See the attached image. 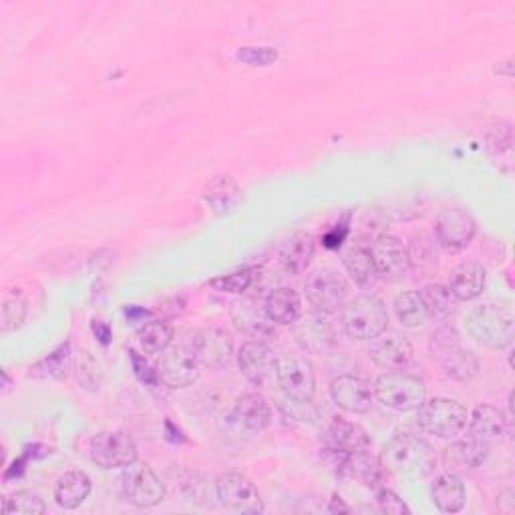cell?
I'll return each mask as SVG.
<instances>
[{"label":"cell","instance_id":"obj_1","mask_svg":"<svg viewBox=\"0 0 515 515\" xmlns=\"http://www.w3.org/2000/svg\"><path fill=\"white\" fill-rule=\"evenodd\" d=\"M385 471L401 479H427L437 469V455L433 447L419 435L399 433L395 435L381 453Z\"/></svg>","mask_w":515,"mask_h":515},{"label":"cell","instance_id":"obj_2","mask_svg":"<svg viewBox=\"0 0 515 515\" xmlns=\"http://www.w3.org/2000/svg\"><path fill=\"white\" fill-rule=\"evenodd\" d=\"M340 326L353 340H375L389 328L387 306L375 294H359L340 308Z\"/></svg>","mask_w":515,"mask_h":515},{"label":"cell","instance_id":"obj_3","mask_svg":"<svg viewBox=\"0 0 515 515\" xmlns=\"http://www.w3.org/2000/svg\"><path fill=\"white\" fill-rule=\"evenodd\" d=\"M465 328L477 345L485 349L503 351L513 345L515 320L513 314L501 306H475L465 318Z\"/></svg>","mask_w":515,"mask_h":515},{"label":"cell","instance_id":"obj_4","mask_svg":"<svg viewBox=\"0 0 515 515\" xmlns=\"http://www.w3.org/2000/svg\"><path fill=\"white\" fill-rule=\"evenodd\" d=\"M373 389H375V399L383 407H387L395 413L417 411L427 399L425 383L419 377L409 375L405 371L383 373L373 383Z\"/></svg>","mask_w":515,"mask_h":515},{"label":"cell","instance_id":"obj_5","mask_svg":"<svg viewBox=\"0 0 515 515\" xmlns=\"http://www.w3.org/2000/svg\"><path fill=\"white\" fill-rule=\"evenodd\" d=\"M469 411L455 399L433 397L417 409V425L439 439H451L465 431Z\"/></svg>","mask_w":515,"mask_h":515},{"label":"cell","instance_id":"obj_6","mask_svg":"<svg viewBox=\"0 0 515 515\" xmlns=\"http://www.w3.org/2000/svg\"><path fill=\"white\" fill-rule=\"evenodd\" d=\"M304 294L312 310L334 314L345 306L349 298V282L332 268H318L308 274L304 282Z\"/></svg>","mask_w":515,"mask_h":515},{"label":"cell","instance_id":"obj_7","mask_svg":"<svg viewBox=\"0 0 515 515\" xmlns=\"http://www.w3.org/2000/svg\"><path fill=\"white\" fill-rule=\"evenodd\" d=\"M121 491H123V497L139 509H151L159 505L167 493L157 473L139 459L123 467Z\"/></svg>","mask_w":515,"mask_h":515},{"label":"cell","instance_id":"obj_8","mask_svg":"<svg viewBox=\"0 0 515 515\" xmlns=\"http://www.w3.org/2000/svg\"><path fill=\"white\" fill-rule=\"evenodd\" d=\"M216 497L224 509L234 513L258 515L266 511L264 499L254 481L238 471H230L218 477Z\"/></svg>","mask_w":515,"mask_h":515},{"label":"cell","instance_id":"obj_9","mask_svg":"<svg viewBox=\"0 0 515 515\" xmlns=\"http://www.w3.org/2000/svg\"><path fill=\"white\" fill-rule=\"evenodd\" d=\"M188 347L196 355L200 367L210 371H220L228 367L236 357L234 338L226 330L216 326L196 330L188 340Z\"/></svg>","mask_w":515,"mask_h":515},{"label":"cell","instance_id":"obj_10","mask_svg":"<svg viewBox=\"0 0 515 515\" xmlns=\"http://www.w3.org/2000/svg\"><path fill=\"white\" fill-rule=\"evenodd\" d=\"M89 457L101 469H123L139 459V451L129 433L103 431L91 439Z\"/></svg>","mask_w":515,"mask_h":515},{"label":"cell","instance_id":"obj_11","mask_svg":"<svg viewBox=\"0 0 515 515\" xmlns=\"http://www.w3.org/2000/svg\"><path fill=\"white\" fill-rule=\"evenodd\" d=\"M200 363L188 345H174L161 353L157 365L159 383L169 389H188L200 379Z\"/></svg>","mask_w":515,"mask_h":515},{"label":"cell","instance_id":"obj_12","mask_svg":"<svg viewBox=\"0 0 515 515\" xmlns=\"http://www.w3.org/2000/svg\"><path fill=\"white\" fill-rule=\"evenodd\" d=\"M328 391L332 403L351 415H365L375 405L373 383L359 375H338L332 379Z\"/></svg>","mask_w":515,"mask_h":515},{"label":"cell","instance_id":"obj_13","mask_svg":"<svg viewBox=\"0 0 515 515\" xmlns=\"http://www.w3.org/2000/svg\"><path fill=\"white\" fill-rule=\"evenodd\" d=\"M238 367L242 375L254 385V387H266L278 371V357L272 351L270 345L264 340H246L244 345L236 353Z\"/></svg>","mask_w":515,"mask_h":515},{"label":"cell","instance_id":"obj_14","mask_svg":"<svg viewBox=\"0 0 515 515\" xmlns=\"http://www.w3.org/2000/svg\"><path fill=\"white\" fill-rule=\"evenodd\" d=\"M332 314L312 310L302 314L294 324V336L302 351L306 353H326L336 345V328L330 320Z\"/></svg>","mask_w":515,"mask_h":515},{"label":"cell","instance_id":"obj_15","mask_svg":"<svg viewBox=\"0 0 515 515\" xmlns=\"http://www.w3.org/2000/svg\"><path fill=\"white\" fill-rule=\"evenodd\" d=\"M475 234L477 222L463 208H447L435 220V238L449 252L465 250L473 242Z\"/></svg>","mask_w":515,"mask_h":515},{"label":"cell","instance_id":"obj_16","mask_svg":"<svg viewBox=\"0 0 515 515\" xmlns=\"http://www.w3.org/2000/svg\"><path fill=\"white\" fill-rule=\"evenodd\" d=\"M373 445L369 433L345 417H332L324 431V447L336 459L361 451H369Z\"/></svg>","mask_w":515,"mask_h":515},{"label":"cell","instance_id":"obj_17","mask_svg":"<svg viewBox=\"0 0 515 515\" xmlns=\"http://www.w3.org/2000/svg\"><path fill=\"white\" fill-rule=\"evenodd\" d=\"M276 383L284 397L312 401L316 393V373L306 357H290L278 363Z\"/></svg>","mask_w":515,"mask_h":515},{"label":"cell","instance_id":"obj_18","mask_svg":"<svg viewBox=\"0 0 515 515\" xmlns=\"http://www.w3.org/2000/svg\"><path fill=\"white\" fill-rule=\"evenodd\" d=\"M371 256L379 278L395 282L405 278L411 272L409 250L399 236L381 234L379 238H375L371 246Z\"/></svg>","mask_w":515,"mask_h":515},{"label":"cell","instance_id":"obj_19","mask_svg":"<svg viewBox=\"0 0 515 515\" xmlns=\"http://www.w3.org/2000/svg\"><path fill=\"white\" fill-rule=\"evenodd\" d=\"M371 361L383 371H405L415 357L411 342L401 334H381L369 349Z\"/></svg>","mask_w":515,"mask_h":515},{"label":"cell","instance_id":"obj_20","mask_svg":"<svg viewBox=\"0 0 515 515\" xmlns=\"http://www.w3.org/2000/svg\"><path fill=\"white\" fill-rule=\"evenodd\" d=\"M336 467L342 477H349L367 489L383 487L385 467L381 463V457L373 455L371 449L353 453V455H345V457H336Z\"/></svg>","mask_w":515,"mask_h":515},{"label":"cell","instance_id":"obj_21","mask_svg":"<svg viewBox=\"0 0 515 515\" xmlns=\"http://www.w3.org/2000/svg\"><path fill=\"white\" fill-rule=\"evenodd\" d=\"M230 318L242 334L254 340H266L276 334V324L270 320L264 304L256 300L248 298L234 302L230 308Z\"/></svg>","mask_w":515,"mask_h":515},{"label":"cell","instance_id":"obj_22","mask_svg":"<svg viewBox=\"0 0 515 515\" xmlns=\"http://www.w3.org/2000/svg\"><path fill=\"white\" fill-rule=\"evenodd\" d=\"M507 425H509V419L501 409L481 403L469 413V421L465 429L469 437H475L487 445H493L499 439H503V435L507 433Z\"/></svg>","mask_w":515,"mask_h":515},{"label":"cell","instance_id":"obj_23","mask_svg":"<svg viewBox=\"0 0 515 515\" xmlns=\"http://www.w3.org/2000/svg\"><path fill=\"white\" fill-rule=\"evenodd\" d=\"M232 419L248 433H262L272 423V407L260 393H244L234 403Z\"/></svg>","mask_w":515,"mask_h":515},{"label":"cell","instance_id":"obj_24","mask_svg":"<svg viewBox=\"0 0 515 515\" xmlns=\"http://www.w3.org/2000/svg\"><path fill=\"white\" fill-rule=\"evenodd\" d=\"M204 204L216 216H232L244 202L242 188L230 176H216L202 192Z\"/></svg>","mask_w":515,"mask_h":515},{"label":"cell","instance_id":"obj_25","mask_svg":"<svg viewBox=\"0 0 515 515\" xmlns=\"http://www.w3.org/2000/svg\"><path fill=\"white\" fill-rule=\"evenodd\" d=\"M485 282H487V274H485V268L481 264L461 262L451 270L447 288L451 290L455 300L471 302V300H475L483 294Z\"/></svg>","mask_w":515,"mask_h":515},{"label":"cell","instance_id":"obj_26","mask_svg":"<svg viewBox=\"0 0 515 515\" xmlns=\"http://www.w3.org/2000/svg\"><path fill=\"white\" fill-rule=\"evenodd\" d=\"M314 254H316V242L312 234L304 230H298L288 240H284L278 252L284 270L290 274L306 272L314 260Z\"/></svg>","mask_w":515,"mask_h":515},{"label":"cell","instance_id":"obj_27","mask_svg":"<svg viewBox=\"0 0 515 515\" xmlns=\"http://www.w3.org/2000/svg\"><path fill=\"white\" fill-rule=\"evenodd\" d=\"M91 491H93L91 477L81 469H71L59 477L53 495L61 509L73 511L87 501Z\"/></svg>","mask_w":515,"mask_h":515},{"label":"cell","instance_id":"obj_28","mask_svg":"<svg viewBox=\"0 0 515 515\" xmlns=\"http://www.w3.org/2000/svg\"><path fill=\"white\" fill-rule=\"evenodd\" d=\"M489 449L491 445L467 435L445 447L443 461L449 469H475L487 461Z\"/></svg>","mask_w":515,"mask_h":515},{"label":"cell","instance_id":"obj_29","mask_svg":"<svg viewBox=\"0 0 515 515\" xmlns=\"http://www.w3.org/2000/svg\"><path fill=\"white\" fill-rule=\"evenodd\" d=\"M431 499L441 513H459L467 501V489L459 475L447 471L431 485Z\"/></svg>","mask_w":515,"mask_h":515},{"label":"cell","instance_id":"obj_30","mask_svg":"<svg viewBox=\"0 0 515 515\" xmlns=\"http://www.w3.org/2000/svg\"><path fill=\"white\" fill-rule=\"evenodd\" d=\"M264 308L276 326H292L302 316V300L298 292L288 286L274 288L266 296Z\"/></svg>","mask_w":515,"mask_h":515},{"label":"cell","instance_id":"obj_31","mask_svg":"<svg viewBox=\"0 0 515 515\" xmlns=\"http://www.w3.org/2000/svg\"><path fill=\"white\" fill-rule=\"evenodd\" d=\"M437 357H439V363H441L445 375L453 381L467 383L479 375V369H481L479 359L475 357V353L463 349L461 342H457V345L439 353Z\"/></svg>","mask_w":515,"mask_h":515},{"label":"cell","instance_id":"obj_32","mask_svg":"<svg viewBox=\"0 0 515 515\" xmlns=\"http://www.w3.org/2000/svg\"><path fill=\"white\" fill-rule=\"evenodd\" d=\"M139 345L147 355H161L171 347L174 340V326L165 318H151L137 330Z\"/></svg>","mask_w":515,"mask_h":515},{"label":"cell","instance_id":"obj_33","mask_svg":"<svg viewBox=\"0 0 515 515\" xmlns=\"http://www.w3.org/2000/svg\"><path fill=\"white\" fill-rule=\"evenodd\" d=\"M342 266H345L347 274L359 286H371L379 278L371 256V248L367 246H353L349 252H345V256H342Z\"/></svg>","mask_w":515,"mask_h":515},{"label":"cell","instance_id":"obj_34","mask_svg":"<svg viewBox=\"0 0 515 515\" xmlns=\"http://www.w3.org/2000/svg\"><path fill=\"white\" fill-rule=\"evenodd\" d=\"M395 314L399 318V322L405 326V328H419L427 322L429 314L425 310V304L419 296V292H403L395 298Z\"/></svg>","mask_w":515,"mask_h":515},{"label":"cell","instance_id":"obj_35","mask_svg":"<svg viewBox=\"0 0 515 515\" xmlns=\"http://www.w3.org/2000/svg\"><path fill=\"white\" fill-rule=\"evenodd\" d=\"M429 318H447L455 308V296L443 284H427L419 292Z\"/></svg>","mask_w":515,"mask_h":515},{"label":"cell","instance_id":"obj_36","mask_svg":"<svg viewBox=\"0 0 515 515\" xmlns=\"http://www.w3.org/2000/svg\"><path fill=\"white\" fill-rule=\"evenodd\" d=\"M73 365V353H71V342H63L59 349H55L49 357H45L33 373L37 377H49V379H65Z\"/></svg>","mask_w":515,"mask_h":515},{"label":"cell","instance_id":"obj_37","mask_svg":"<svg viewBox=\"0 0 515 515\" xmlns=\"http://www.w3.org/2000/svg\"><path fill=\"white\" fill-rule=\"evenodd\" d=\"M29 314V304L21 292H13L5 298L3 310H0V330L5 334L19 330Z\"/></svg>","mask_w":515,"mask_h":515},{"label":"cell","instance_id":"obj_38","mask_svg":"<svg viewBox=\"0 0 515 515\" xmlns=\"http://www.w3.org/2000/svg\"><path fill=\"white\" fill-rule=\"evenodd\" d=\"M47 511V505L43 501V497L35 491L29 489H21L15 491L13 495H9L3 501V513L7 515H43Z\"/></svg>","mask_w":515,"mask_h":515},{"label":"cell","instance_id":"obj_39","mask_svg":"<svg viewBox=\"0 0 515 515\" xmlns=\"http://www.w3.org/2000/svg\"><path fill=\"white\" fill-rule=\"evenodd\" d=\"M256 280V270L254 268H242L232 274H224L218 278L210 280V286L218 292H228V294H244Z\"/></svg>","mask_w":515,"mask_h":515},{"label":"cell","instance_id":"obj_40","mask_svg":"<svg viewBox=\"0 0 515 515\" xmlns=\"http://www.w3.org/2000/svg\"><path fill=\"white\" fill-rule=\"evenodd\" d=\"M77 379L83 389L87 391H99L103 383V367L101 363L87 351L81 353L77 363Z\"/></svg>","mask_w":515,"mask_h":515},{"label":"cell","instance_id":"obj_41","mask_svg":"<svg viewBox=\"0 0 515 515\" xmlns=\"http://www.w3.org/2000/svg\"><path fill=\"white\" fill-rule=\"evenodd\" d=\"M278 409L286 417H290V419H294L298 423H316V419H318V409L314 407L312 401L288 399V397L282 395V399L278 401Z\"/></svg>","mask_w":515,"mask_h":515},{"label":"cell","instance_id":"obj_42","mask_svg":"<svg viewBox=\"0 0 515 515\" xmlns=\"http://www.w3.org/2000/svg\"><path fill=\"white\" fill-rule=\"evenodd\" d=\"M236 57L252 67H268L278 59V51L272 47H242Z\"/></svg>","mask_w":515,"mask_h":515},{"label":"cell","instance_id":"obj_43","mask_svg":"<svg viewBox=\"0 0 515 515\" xmlns=\"http://www.w3.org/2000/svg\"><path fill=\"white\" fill-rule=\"evenodd\" d=\"M407 250H409L411 270H419L421 276H425V272H429L437 264V256L431 250H427L425 242L421 240H415Z\"/></svg>","mask_w":515,"mask_h":515},{"label":"cell","instance_id":"obj_44","mask_svg":"<svg viewBox=\"0 0 515 515\" xmlns=\"http://www.w3.org/2000/svg\"><path fill=\"white\" fill-rule=\"evenodd\" d=\"M377 505L383 513H389V515H409L411 513L409 505L395 491H391L387 487L377 489Z\"/></svg>","mask_w":515,"mask_h":515},{"label":"cell","instance_id":"obj_45","mask_svg":"<svg viewBox=\"0 0 515 515\" xmlns=\"http://www.w3.org/2000/svg\"><path fill=\"white\" fill-rule=\"evenodd\" d=\"M129 361H131V367H133V373L135 377L147 385V387H157L159 385V377H157V371L151 369V365L145 361V357H141L137 351H129Z\"/></svg>","mask_w":515,"mask_h":515},{"label":"cell","instance_id":"obj_46","mask_svg":"<svg viewBox=\"0 0 515 515\" xmlns=\"http://www.w3.org/2000/svg\"><path fill=\"white\" fill-rule=\"evenodd\" d=\"M347 234H349V218L345 224H338L336 228H332L328 234L322 236V246H326L328 250H336L340 248L342 242H345Z\"/></svg>","mask_w":515,"mask_h":515},{"label":"cell","instance_id":"obj_47","mask_svg":"<svg viewBox=\"0 0 515 515\" xmlns=\"http://www.w3.org/2000/svg\"><path fill=\"white\" fill-rule=\"evenodd\" d=\"M93 334L97 336V340L101 342L103 347H109L111 345V338H113V330L107 322H101V320H95L93 322Z\"/></svg>","mask_w":515,"mask_h":515},{"label":"cell","instance_id":"obj_48","mask_svg":"<svg viewBox=\"0 0 515 515\" xmlns=\"http://www.w3.org/2000/svg\"><path fill=\"white\" fill-rule=\"evenodd\" d=\"M326 511H328V513H351V507H349L345 501H342L338 495H332V499H330Z\"/></svg>","mask_w":515,"mask_h":515}]
</instances>
